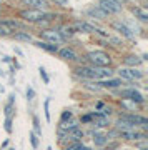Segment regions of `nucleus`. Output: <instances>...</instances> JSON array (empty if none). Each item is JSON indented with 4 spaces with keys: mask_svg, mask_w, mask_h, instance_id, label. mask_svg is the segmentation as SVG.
<instances>
[{
    "mask_svg": "<svg viewBox=\"0 0 148 150\" xmlns=\"http://www.w3.org/2000/svg\"><path fill=\"white\" fill-rule=\"evenodd\" d=\"M57 13L50 10H38V8H22L18 12V18L23 23H35L40 27H47L52 20H55Z\"/></svg>",
    "mask_w": 148,
    "mask_h": 150,
    "instance_id": "obj_1",
    "label": "nucleus"
},
{
    "mask_svg": "<svg viewBox=\"0 0 148 150\" xmlns=\"http://www.w3.org/2000/svg\"><path fill=\"white\" fill-rule=\"evenodd\" d=\"M87 64L93 65V67H110L113 59L110 54H106L105 50H90L85 54Z\"/></svg>",
    "mask_w": 148,
    "mask_h": 150,
    "instance_id": "obj_2",
    "label": "nucleus"
},
{
    "mask_svg": "<svg viewBox=\"0 0 148 150\" xmlns=\"http://www.w3.org/2000/svg\"><path fill=\"white\" fill-rule=\"evenodd\" d=\"M115 75L118 79H122L123 82H140L145 79V72L140 67H120L118 70H115Z\"/></svg>",
    "mask_w": 148,
    "mask_h": 150,
    "instance_id": "obj_3",
    "label": "nucleus"
},
{
    "mask_svg": "<svg viewBox=\"0 0 148 150\" xmlns=\"http://www.w3.org/2000/svg\"><path fill=\"white\" fill-rule=\"evenodd\" d=\"M73 75L80 80H97L95 67L90 64H78L77 67H73Z\"/></svg>",
    "mask_w": 148,
    "mask_h": 150,
    "instance_id": "obj_4",
    "label": "nucleus"
},
{
    "mask_svg": "<svg viewBox=\"0 0 148 150\" xmlns=\"http://www.w3.org/2000/svg\"><path fill=\"white\" fill-rule=\"evenodd\" d=\"M40 38L42 40H45V42H50V43H55V45H62V43H65L67 40H65L63 37H62V33L58 32V28H50V27H45L40 30Z\"/></svg>",
    "mask_w": 148,
    "mask_h": 150,
    "instance_id": "obj_5",
    "label": "nucleus"
},
{
    "mask_svg": "<svg viewBox=\"0 0 148 150\" xmlns=\"http://www.w3.org/2000/svg\"><path fill=\"white\" fill-rule=\"evenodd\" d=\"M118 95H120V98H128V100H132V102L138 103V105L145 102V97H143V93L138 90V88H135V87H125V88H122V87H120Z\"/></svg>",
    "mask_w": 148,
    "mask_h": 150,
    "instance_id": "obj_6",
    "label": "nucleus"
},
{
    "mask_svg": "<svg viewBox=\"0 0 148 150\" xmlns=\"http://www.w3.org/2000/svg\"><path fill=\"white\" fill-rule=\"evenodd\" d=\"M97 5L100 7V8L105 12L108 17L120 15V13L123 12V5H122V4H118L116 0H98V4H97Z\"/></svg>",
    "mask_w": 148,
    "mask_h": 150,
    "instance_id": "obj_7",
    "label": "nucleus"
},
{
    "mask_svg": "<svg viewBox=\"0 0 148 150\" xmlns=\"http://www.w3.org/2000/svg\"><path fill=\"white\" fill-rule=\"evenodd\" d=\"M110 27L113 28V30H115V32L118 33L122 38H127V40H135V32L128 27L127 23H125V20H122V18H120V20H113L110 23Z\"/></svg>",
    "mask_w": 148,
    "mask_h": 150,
    "instance_id": "obj_8",
    "label": "nucleus"
},
{
    "mask_svg": "<svg viewBox=\"0 0 148 150\" xmlns=\"http://www.w3.org/2000/svg\"><path fill=\"white\" fill-rule=\"evenodd\" d=\"M57 57L58 59H62V60H65V62H77V64H80L78 54H77L72 47H68V45H65V47H58Z\"/></svg>",
    "mask_w": 148,
    "mask_h": 150,
    "instance_id": "obj_9",
    "label": "nucleus"
},
{
    "mask_svg": "<svg viewBox=\"0 0 148 150\" xmlns=\"http://www.w3.org/2000/svg\"><path fill=\"white\" fill-rule=\"evenodd\" d=\"M72 25L75 27L77 33H97V30H98V27L92 20H75L72 22Z\"/></svg>",
    "mask_w": 148,
    "mask_h": 150,
    "instance_id": "obj_10",
    "label": "nucleus"
},
{
    "mask_svg": "<svg viewBox=\"0 0 148 150\" xmlns=\"http://www.w3.org/2000/svg\"><path fill=\"white\" fill-rule=\"evenodd\" d=\"M120 118H123V120H127V122L133 123L135 127H143V130L147 129L148 118L143 117V115H140V113H122V115H120Z\"/></svg>",
    "mask_w": 148,
    "mask_h": 150,
    "instance_id": "obj_11",
    "label": "nucleus"
},
{
    "mask_svg": "<svg viewBox=\"0 0 148 150\" xmlns=\"http://www.w3.org/2000/svg\"><path fill=\"white\" fill-rule=\"evenodd\" d=\"M97 83H98V87H100L101 90H105V88H108V90H115V88H120V87L123 85V80L113 75V77L105 79V80H97Z\"/></svg>",
    "mask_w": 148,
    "mask_h": 150,
    "instance_id": "obj_12",
    "label": "nucleus"
},
{
    "mask_svg": "<svg viewBox=\"0 0 148 150\" xmlns=\"http://www.w3.org/2000/svg\"><path fill=\"white\" fill-rule=\"evenodd\" d=\"M20 5H23V8L48 10V8H50V2H48V0H20Z\"/></svg>",
    "mask_w": 148,
    "mask_h": 150,
    "instance_id": "obj_13",
    "label": "nucleus"
},
{
    "mask_svg": "<svg viewBox=\"0 0 148 150\" xmlns=\"http://www.w3.org/2000/svg\"><path fill=\"white\" fill-rule=\"evenodd\" d=\"M85 13H87L88 18H95V20H101V22L108 20V15H106L98 5H90L87 10H85Z\"/></svg>",
    "mask_w": 148,
    "mask_h": 150,
    "instance_id": "obj_14",
    "label": "nucleus"
},
{
    "mask_svg": "<svg viewBox=\"0 0 148 150\" xmlns=\"http://www.w3.org/2000/svg\"><path fill=\"white\" fill-rule=\"evenodd\" d=\"M32 43H33L37 48H40V50H43V52H47V54L57 55V52H58V45H55V43H50V42H45V40H42V38L33 40Z\"/></svg>",
    "mask_w": 148,
    "mask_h": 150,
    "instance_id": "obj_15",
    "label": "nucleus"
},
{
    "mask_svg": "<svg viewBox=\"0 0 148 150\" xmlns=\"http://www.w3.org/2000/svg\"><path fill=\"white\" fill-rule=\"evenodd\" d=\"M15 42H23V43H32L35 38H33V35H32V32H28V30H17V32H13L10 35Z\"/></svg>",
    "mask_w": 148,
    "mask_h": 150,
    "instance_id": "obj_16",
    "label": "nucleus"
},
{
    "mask_svg": "<svg viewBox=\"0 0 148 150\" xmlns=\"http://www.w3.org/2000/svg\"><path fill=\"white\" fill-rule=\"evenodd\" d=\"M130 12H132L135 18L142 23H147L148 22V10L145 5H135V7H130Z\"/></svg>",
    "mask_w": 148,
    "mask_h": 150,
    "instance_id": "obj_17",
    "label": "nucleus"
},
{
    "mask_svg": "<svg viewBox=\"0 0 148 150\" xmlns=\"http://www.w3.org/2000/svg\"><path fill=\"white\" fill-rule=\"evenodd\" d=\"M122 62H123V67H142L143 65V59L137 54H127Z\"/></svg>",
    "mask_w": 148,
    "mask_h": 150,
    "instance_id": "obj_18",
    "label": "nucleus"
},
{
    "mask_svg": "<svg viewBox=\"0 0 148 150\" xmlns=\"http://www.w3.org/2000/svg\"><path fill=\"white\" fill-rule=\"evenodd\" d=\"M93 123H95L97 127H101V129H105V127H110L111 122H110V117L108 115H103V113H97V117L93 118Z\"/></svg>",
    "mask_w": 148,
    "mask_h": 150,
    "instance_id": "obj_19",
    "label": "nucleus"
},
{
    "mask_svg": "<svg viewBox=\"0 0 148 150\" xmlns=\"http://www.w3.org/2000/svg\"><path fill=\"white\" fill-rule=\"evenodd\" d=\"M58 32L62 33V37L67 40V38H72V37H73L75 33H77V30H75V27L72 25V23H65L63 27L58 28Z\"/></svg>",
    "mask_w": 148,
    "mask_h": 150,
    "instance_id": "obj_20",
    "label": "nucleus"
},
{
    "mask_svg": "<svg viewBox=\"0 0 148 150\" xmlns=\"http://www.w3.org/2000/svg\"><path fill=\"white\" fill-rule=\"evenodd\" d=\"M92 134H93V144L97 147H103L108 144V137L105 134H97V132H92Z\"/></svg>",
    "mask_w": 148,
    "mask_h": 150,
    "instance_id": "obj_21",
    "label": "nucleus"
},
{
    "mask_svg": "<svg viewBox=\"0 0 148 150\" xmlns=\"http://www.w3.org/2000/svg\"><path fill=\"white\" fill-rule=\"evenodd\" d=\"M13 30L5 23V20H0V37H10Z\"/></svg>",
    "mask_w": 148,
    "mask_h": 150,
    "instance_id": "obj_22",
    "label": "nucleus"
},
{
    "mask_svg": "<svg viewBox=\"0 0 148 150\" xmlns=\"http://www.w3.org/2000/svg\"><path fill=\"white\" fill-rule=\"evenodd\" d=\"M120 105H122L127 112H132V110H135V108H137L138 103L132 102V100H128V98H122V100H120Z\"/></svg>",
    "mask_w": 148,
    "mask_h": 150,
    "instance_id": "obj_23",
    "label": "nucleus"
},
{
    "mask_svg": "<svg viewBox=\"0 0 148 150\" xmlns=\"http://www.w3.org/2000/svg\"><path fill=\"white\" fill-rule=\"evenodd\" d=\"M106 42L111 43L113 47H122V45H123V38H122V37H113V35H110V33H108Z\"/></svg>",
    "mask_w": 148,
    "mask_h": 150,
    "instance_id": "obj_24",
    "label": "nucleus"
},
{
    "mask_svg": "<svg viewBox=\"0 0 148 150\" xmlns=\"http://www.w3.org/2000/svg\"><path fill=\"white\" fill-rule=\"evenodd\" d=\"M28 140H30V145H32L33 150L38 149V145H40V142H38V135L35 134V132H30L28 134Z\"/></svg>",
    "mask_w": 148,
    "mask_h": 150,
    "instance_id": "obj_25",
    "label": "nucleus"
},
{
    "mask_svg": "<svg viewBox=\"0 0 148 150\" xmlns=\"http://www.w3.org/2000/svg\"><path fill=\"white\" fill-rule=\"evenodd\" d=\"M43 113H45V120L50 122L52 117H50V98H45V102H43Z\"/></svg>",
    "mask_w": 148,
    "mask_h": 150,
    "instance_id": "obj_26",
    "label": "nucleus"
},
{
    "mask_svg": "<svg viewBox=\"0 0 148 150\" xmlns=\"http://www.w3.org/2000/svg\"><path fill=\"white\" fill-rule=\"evenodd\" d=\"M12 122H13V115H8V117L5 118V123H4V129H5V132H7V134H12V132H13Z\"/></svg>",
    "mask_w": 148,
    "mask_h": 150,
    "instance_id": "obj_27",
    "label": "nucleus"
},
{
    "mask_svg": "<svg viewBox=\"0 0 148 150\" xmlns=\"http://www.w3.org/2000/svg\"><path fill=\"white\" fill-rule=\"evenodd\" d=\"M33 132L42 137V125H40V120H38L37 115H33Z\"/></svg>",
    "mask_w": 148,
    "mask_h": 150,
    "instance_id": "obj_28",
    "label": "nucleus"
},
{
    "mask_svg": "<svg viewBox=\"0 0 148 150\" xmlns=\"http://www.w3.org/2000/svg\"><path fill=\"white\" fill-rule=\"evenodd\" d=\"M38 74H40V79L43 80V83L48 85V83H50V75L47 74V70L43 69V67H40V69H38Z\"/></svg>",
    "mask_w": 148,
    "mask_h": 150,
    "instance_id": "obj_29",
    "label": "nucleus"
},
{
    "mask_svg": "<svg viewBox=\"0 0 148 150\" xmlns=\"http://www.w3.org/2000/svg\"><path fill=\"white\" fill-rule=\"evenodd\" d=\"M82 147H83V144H82L80 140H75V142H72L65 150H82Z\"/></svg>",
    "mask_w": 148,
    "mask_h": 150,
    "instance_id": "obj_30",
    "label": "nucleus"
},
{
    "mask_svg": "<svg viewBox=\"0 0 148 150\" xmlns=\"http://www.w3.org/2000/svg\"><path fill=\"white\" fill-rule=\"evenodd\" d=\"M50 5H58V7H68L70 0H48Z\"/></svg>",
    "mask_w": 148,
    "mask_h": 150,
    "instance_id": "obj_31",
    "label": "nucleus"
},
{
    "mask_svg": "<svg viewBox=\"0 0 148 150\" xmlns=\"http://www.w3.org/2000/svg\"><path fill=\"white\" fill-rule=\"evenodd\" d=\"M25 93H27V100H35V97H37V92L33 90L30 85L27 87V92H25Z\"/></svg>",
    "mask_w": 148,
    "mask_h": 150,
    "instance_id": "obj_32",
    "label": "nucleus"
},
{
    "mask_svg": "<svg viewBox=\"0 0 148 150\" xmlns=\"http://www.w3.org/2000/svg\"><path fill=\"white\" fill-rule=\"evenodd\" d=\"M70 118H73V113H72V110H63L62 112V118H60V122H65V120H70Z\"/></svg>",
    "mask_w": 148,
    "mask_h": 150,
    "instance_id": "obj_33",
    "label": "nucleus"
},
{
    "mask_svg": "<svg viewBox=\"0 0 148 150\" xmlns=\"http://www.w3.org/2000/svg\"><path fill=\"white\" fill-rule=\"evenodd\" d=\"M2 60H4L5 64H10V62H12V60H10V57H7V55H4V57H2Z\"/></svg>",
    "mask_w": 148,
    "mask_h": 150,
    "instance_id": "obj_34",
    "label": "nucleus"
},
{
    "mask_svg": "<svg viewBox=\"0 0 148 150\" xmlns=\"http://www.w3.org/2000/svg\"><path fill=\"white\" fill-rule=\"evenodd\" d=\"M118 4H122V5H128L130 4V0H116Z\"/></svg>",
    "mask_w": 148,
    "mask_h": 150,
    "instance_id": "obj_35",
    "label": "nucleus"
},
{
    "mask_svg": "<svg viewBox=\"0 0 148 150\" xmlns=\"http://www.w3.org/2000/svg\"><path fill=\"white\" fill-rule=\"evenodd\" d=\"M15 54H17V55H20V57H23V52H22L18 47H15Z\"/></svg>",
    "mask_w": 148,
    "mask_h": 150,
    "instance_id": "obj_36",
    "label": "nucleus"
},
{
    "mask_svg": "<svg viewBox=\"0 0 148 150\" xmlns=\"http://www.w3.org/2000/svg\"><path fill=\"white\" fill-rule=\"evenodd\" d=\"M4 90H5V88H4V87H2V85H0V92H4Z\"/></svg>",
    "mask_w": 148,
    "mask_h": 150,
    "instance_id": "obj_37",
    "label": "nucleus"
},
{
    "mask_svg": "<svg viewBox=\"0 0 148 150\" xmlns=\"http://www.w3.org/2000/svg\"><path fill=\"white\" fill-rule=\"evenodd\" d=\"M0 77H4V72H2V70H0Z\"/></svg>",
    "mask_w": 148,
    "mask_h": 150,
    "instance_id": "obj_38",
    "label": "nucleus"
},
{
    "mask_svg": "<svg viewBox=\"0 0 148 150\" xmlns=\"http://www.w3.org/2000/svg\"><path fill=\"white\" fill-rule=\"evenodd\" d=\"M8 150H17V149H15V147H12V149H8Z\"/></svg>",
    "mask_w": 148,
    "mask_h": 150,
    "instance_id": "obj_39",
    "label": "nucleus"
},
{
    "mask_svg": "<svg viewBox=\"0 0 148 150\" xmlns=\"http://www.w3.org/2000/svg\"><path fill=\"white\" fill-rule=\"evenodd\" d=\"M0 15H2V7H0Z\"/></svg>",
    "mask_w": 148,
    "mask_h": 150,
    "instance_id": "obj_40",
    "label": "nucleus"
},
{
    "mask_svg": "<svg viewBox=\"0 0 148 150\" xmlns=\"http://www.w3.org/2000/svg\"><path fill=\"white\" fill-rule=\"evenodd\" d=\"M0 7H2V4H0Z\"/></svg>",
    "mask_w": 148,
    "mask_h": 150,
    "instance_id": "obj_41",
    "label": "nucleus"
}]
</instances>
